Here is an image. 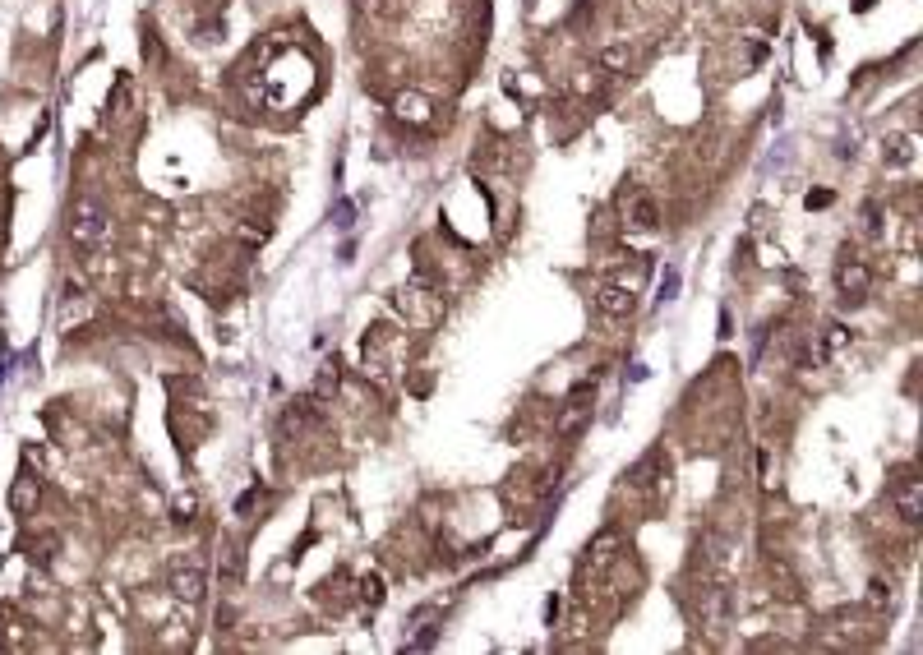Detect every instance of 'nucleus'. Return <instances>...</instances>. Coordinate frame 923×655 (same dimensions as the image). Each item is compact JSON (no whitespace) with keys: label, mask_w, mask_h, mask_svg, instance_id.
<instances>
[{"label":"nucleus","mask_w":923,"mask_h":655,"mask_svg":"<svg viewBox=\"0 0 923 655\" xmlns=\"http://www.w3.org/2000/svg\"><path fill=\"white\" fill-rule=\"evenodd\" d=\"M836 286H840V296L845 300H868V286H873V273H868V263H859V259H850V263H840L836 268Z\"/></svg>","instance_id":"4"},{"label":"nucleus","mask_w":923,"mask_h":655,"mask_svg":"<svg viewBox=\"0 0 923 655\" xmlns=\"http://www.w3.org/2000/svg\"><path fill=\"white\" fill-rule=\"evenodd\" d=\"M171 591H176L180 600H199L204 596V568H199V563H176V568H171Z\"/></svg>","instance_id":"5"},{"label":"nucleus","mask_w":923,"mask_h":655,"mask_svg":"<svg viewBox=\"0 0 923 655\" xmlns=\"http://www.w3.org/2000/svg\"><path fill=\"white\" fill-rule=\"evenodd\" d=\"M587 393H591V388H587V383H582V388H577V393L568 397V411H564V420H559V429H564V434H573V429H577V420L587 416Z\"/></svg>","instance_id":"9"},{"label":"nucleus","mask_w":923,"mask_h":655,"mask_svg":"<svg viewBox=\"0 0 923 655\" xmlns=\"http://www.w3.org/2000/svg\"><path fill=\"white\" fill-rule=\"evenodd\" d=\"M37 494H42V485H37V480L24 471V476L14 480V489H10V508H14V513H33V508H37Z\"/></svg>","instance_id":"6"},{"label":"nucleus","mask_w":923,"mask_h":655,"mask_svg":"<svg viewBox=\"0 0 923 655\" xmlns=\"http://www.w3.org/2000/svg\"><path fill=\"white\" fill-rule=\"evenodd\" d=\"M910 134H896V139H891V153H882V157H891V162H910L914 157V148H910Z\"/></svg>","instance_id":"10"},{"label":"nucleus","mask_w":923,"mask_h":655,"mask_svg":"<svg viewBox=\"0 0 923 655\" xmlns=\"http://www.w3.org/2000/svg\"><path fill=\"white\" fill-rule=\"evenodd\" d=\"M111 213H107V203L102 199H93V194H84V199H74V208H70V245L74 250H102L111 240Z\"/></svg>","instance_id":"1"},{"label":"nucleus","mask_w":923,"mask_h":655,"mask_svg":"<svg viewBox=\"0 0 923 655\" xmlns=\"http://www.w3.org/2000/svg\"><path fill=\"white\" fill-rule=\"evenodd\" d=\"M633 286H624V282H600L596 286V310L605 314V319H628L633 314Z\"/></svg>","instance_id":"3"},{"label":"nucleus","mask_w":923,"mask_h":655,"mask_svg":"<svg viewBox=\"0 0 923 655\" xmlns=\"http://www.w3.org/2000/svg\"><path fill=\"white\" fill-rule=\"evenodd\" d=\"M360 596L370 600V605H379V600H384V586H379V577H365V582H360Z\"/></svg>","instance_id":"11"},{"label":"nucleus","mask_w":923,"mask_h":655,"mask_svg":"<svg viewBox=\"0 0 923 655\" xmlns=\"http://www.w3.org/2000/svg\"><path fill=\"white\" fill-rule=\"evenodd\" d=\"M600 65H605L610 74H624L628 65H633V47H628V42H614V47L600 51Z\"/></svg>","instance_id":"8"},{"label":"nucleus","mask_w":923,"mask_h":655,"mask_svg":"<svg viewBox=\"0 0 923 655\" xmlns=\"http://www.w3.org/2000/svg\"><path fill=\"white\" fill-rule=\"evenodd\" d=\"M628 222H633L637 231H651L660 222V208H656V199L651 194H637L633 203H628Z\"/></svg>","instance_id":"7"},{"label":"nucleus","mask_w":923,"mask_h":655,"mask_svg":"<svg viewBox=\"0 0 923 655\" xmlns=\"http://www.w3.org/2000/svg\"><path fill=\"white\" fill-rule=\"evenodd\" d=\"M891 503H896L900 522L919 526V517H923V480L914 476V471H900V476L891 480Z\"/></svg>","instance_id":"2"}]
</instances>
